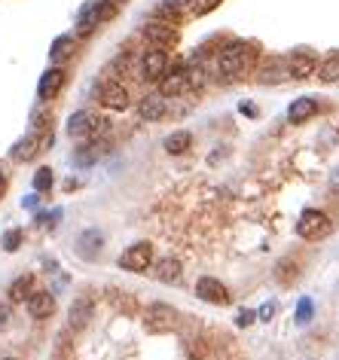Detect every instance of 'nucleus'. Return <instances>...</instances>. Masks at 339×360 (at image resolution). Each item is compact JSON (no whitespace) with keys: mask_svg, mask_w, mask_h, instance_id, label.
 Listing matches in <instances>:
<instances>
[{"mask_svg":"<svg viewBox=\"0 0 339 360\" xmlns=\"http://www.w3.org/2000/svg\"><path fill=\"white\" fill-rule=\"evenodd\" d=\"M330 189H333V193H339V165L333 168V171H330Z\"/></svg>","mask_w":339,"mask_h":360,"instance_id":"obj_32","label":"nucleus"},{"mask_svg":"<svg viewBox=\"0 0 339 360\" xmlns=\"http://www.w3.org/2000/svg\"><path fill=\"white\" fill-rule=\"evenodd\" d=\"M183 3H189V0H165V6H172V10H181Z\"/></svg>","mask_w":339,"mask_h":360,"instance_id":"obj_34","label":"nucleus"},{"mask_svg":"<svg viewBox=\"0 0 339 360\" xmlns=\"http://www.w3.org/2000/svg\"><path fill=\"white\" fill-rule=\"evenodd\" d=\"M150 263H153V244H147V242L132 244V248L119 257V269H125V272H147Z\"/></svg>","mask_w":339,"mask_h":360,"instance_id":"obj_6","label":"nucleus"},{"mask_svg":"<svg viewBox=\"0 0 339 360\" xmlns=\"http://www.w3.org/2000/svg\"><path fill=\"white\" fill-rule=\"evenodd\" d=\"M315 113H318V101L306 95V98H296L291 107H287V119H291L294 125H302V123H309Z\"/></svg>","mask_w":339,"mask_h":360,"instance_id":"obj_15","label":"nucleus"},{"mask_svg":"<svg viewBox=\"0 0 339 360\" xmlns=\"http://www.w3.org/2000/svg\"><path fill=\"white\" fill-rule=\"evenodd\" d=\"M101 104L107 110H125L129 107V92L123 83H104L101 86Z\"/></svg>","mask_w":339,"mask_h":360,"instance_id":"obj_13","label":"nucleus"},{"mask_svg":"<svg viewBox=\"0 0 339 360\" xmlns=\"http://www.w3.org/2000/svg\"><path fill=\"white\" fill-rule=\"evenodd\" d=\"M278 70H281V59H269V61H266V76H263V80H269V83L281 80L285 74H278Z\"/></svg>","mask_w":339,"mask_h":360,"instance_id":"obj_29","label":"nucleus"},{"mask_svg":"<svg viewBox=\"0 0 339 360\" xmlns=\"http://www.w3.org/2000/svg\"><path fill=\"white\" fill-rule=\"evenodd\" d=\"M3 360H12V357H3Z\"/></svg>","mask_w":339,"mask_h":360,"instance_id":"obj_36","label":"nucleus"},{"mask_svg":"<svg viewBox=\"0 0 339 360\" xmlns=\"http://www.w3.org/2000/svg\"><path fill=\"white\" fill-rule=\"evenodd\" d=\"M178 321H181L178 312H174L172 306H165V302H153L144 315L147 333H172V330L178 327Z\"/></svg>","mask_w":339,"mask_h":360,"instance_id":"obj_5","label":"nucleus"},{"mask_svg":"<svg viewBox=\"0 0 339 360\" xmlns=\"http://www.w3.org/2000/svg\"><path fill=\"white\" fill-rule=\"evenodd\" d=\"M189 147H193V135L189 131H172V135L165 138V153H172V156H181V153H187Z\"/></svg>","mask_w":339,"mask_h":360,"instance_id":"obj_21","label":"nucleus"},{"mask_svg":"<svg viewBox=\"0 0 339 360\" xmlns=\"http://www.w3.org/2000/svg\"><path fill=\"white\" fill-rule=\"evenodd\" d=\"M312 315H315V302L309 299V296L296 302V324H300V327H306V324L312 321Z\"/></svg>","mask_w":339,"mask_h":360,"instance_id":"obj_25","label":"nucleus"},{"mask_svg":"<svg viewBox=\"0 0 339 360\" xmlns=\"http://www.w3.org/2000/svg\"><path fill=\"white\" fill-rule=\"evenodd\" d=\"M181 275H183L181 260H174V257H162L159 263H156V278H159V281H165V284H174V281H181Z\"/></svg>","mask_w":339,"mask_h":360,"instance_id":"obj_18","label":"nucleus"},{"mask_svg":"<svg viewBox=\"0 0 339 360\" xmlns=\"http://www.w3.org/2000/svg\"><path fill=\"white\" fill-rule=\"evenodd\" d=\"M101 232L98 229H86L80 235V242H76V253H80L83 260H95L98 257V251H101Z\"/></svg>","mask_w":339,"mask_h":360,"instance_id":"obj_16","label":"nucleus"},{"mask_svg":"<svg viewBox=\"0 0 339 360\" xmlns=\"http://www.w3.org/2000/svg\"><path fill=\"white\" fill-rule=\"evenodd\" d=\"M89 317H92V299H89V296H80V299L70 306V327L83 330L89 324Z\"/></svg>","mask_w":339,"mask_h":360,"instance_id":"obj_19","label":"nucleus"},{"mask_svg":"<svg viewBox=\"0 0 339 360\" xmlns=\"http://www.w3.org/2000/svg\"><path fill=\"white\" fill-rule=\"evenodd\" d=\"M315 67H318V59H315V52H309V49H294L291 59H287V74H291L294 80L312 76Z\"/></svg>","mask_w":339,"mask_h":360,"instance_id":"obj_8","label":"nucleus"},{"mask_svg":"<svg viewBox=\"0 0 339 360\" xmlns=\"http://www.w3.org/2000/svg\"><path fill=\"white\" fill-rule=\"evenodd\" d=\"M19 244H22V232H19V229H10V232L3 235V248L12 253V251H19Z\"/></svg>","mask_w":339,"mask_h":360,"instance_id":"obj_28","label":"nucleus"},{"mask_svg":"<svg viewBox=\"0 0 339 360\" xmlns=\"http://www.w3.org/2000/svg\"><path fill=\"white\" fill-rule=\"evenodd\" d=\"M31 293H34V275H19L10 284V302H28Z\"/></svg>","mask_w":339,"mask_h":360,"instance_id":"obj_20","label":"nucleus"},{"mask_svg":"<svg viewBox=\"0 0 339 360\" xmlns=\"http://www.w3.org/2000/svg\"><path fill=\"white\" fill-rule=\"evenodd\" d=\"M318 76H321L324 83H336V80H339V52L327 55V59L321 61V67H318Z\"/></svg>","mask_w":339,"mask_h":360,"instance_id":"obj_23","label":"nucleus"},{"mask_svg":"<svg viewBox=\"0 0 339 360\" xmlns=\"http://www.w3.org/2000/svg\"><path fill=\"white\" fill-rule=\"evenodd\" d=\"M272 315H275V302H266V306L257 312L260 321H272Z\"/></svg>","mask_w":339,"mask_h":360,"instance_id":"obj_30","label":"nucleus"},{"mask_svg":"<svg viewBox=\"0 0 339 360\" xmlns=\"http://www.w3.org/2000/svg\"><path fill=\"white\" fill-rule=\"evenodd\" d=\"M70 55H74V37H70V34H61V37H55L52 49H49V59H52L55 65H61V61H68Z\"/></svg>","mask_w":339,"mask_h":360,"instance_id":"obj_22","label":"nucleus"},{"mask_svg":"<svg viewBox=\"0 0 339 360\" xmlns=\"http://www.w3.org/2000/svg\"><path fill=\"white\" fill-rule=\"evenodd\" d=\"M165 74H168L165 49H150V52H144V59H141V76H144L147 83H159Z\"/></svg>","mask_w":339,"mask_h":360,"instance_id":"obj_7","label":"nucleus"},{"mask_svg":"<svg viewBox=\"0 0 339 360\" xmlns=\"http://www.w3.org/2000/svg\"><path fill=\"white\" fill-rule=\"evenodd\" d=\"M6 324H10V308H0V327H6Z\"/></svg>","mask_w":339,"mask_h":360,"instance_id":"obj_33","label":"nucleus"},{"mask_svg":"<svg viewBox=\"0 0 339 360\" xmlns=\"http://www.w3.org/2000/svg\"><path fill=\"white\" fill-rule=\"evenodd\" d=\"M189 89V76H187V67H178L172 74H165L159 80V95L162 98H178Z\"/></svg>","mask_w":339,"mask_h":360,"instance_id":"obj_12","label":"nucleus"},{"mask_svg":"<svg viewBox=\"0 0 339 360\" xmlns=\"http://www.w3.org/2000/svg\"><path fill=\"white\" fill-rule=\"evenodd\" d=\"M254 61H257V46L254 43H229L223 49L220 55H217V67H220V74L226 76H238V74H248L254 67Z\"/></svg>","mask_w":339,"mask_h":360,"instance_id":"obj_1","label":"nucleus"},{"mask_svg":"<svg viewBox=\"0 0 339 360\" xmlns=\"http://www.w3.org/2000/svg\"><path fill=\"white\" fill-rule=\"evenodd\" d=\"M113 3H116V0H113Z\"/></svg>","mask_w":339,"mask_h":360,"instance_id":"obj_37","label":"nucleus"},{"mask_svg":"<svg viewBox=\"0 0 339 360\" xmlns=\"http://www.w3.org/2000/svg\"><path fill=\"white\" fill-rule=\"evenodd\" d=\"M254 317H257L254 312H242V315H238V327H251V324H254Z\"/></svg>","mask_w":339,"mask_h":360,"instance_id":"obj_31","label":"nucleus"},{"mask_svg":"<svg viewBox=\"0 0 339 360\" xmlns=\"http://www.w3.org/2000/svg\"><path fill=\"white\" fill-rule=\"evenodd\" d=\"M165 98L162 95H147L144 101H141V116L147 119V123H159L162 116H165Z\"/></svg>","mask_w":339,"mask_h":360,"instance_id":"obj_17","label":"nucleus"},{"mask_svg":"<svg viewBox=\"0 0 339 360\" xmlns=\"http://www.w3.org/2000/svg\"><path fill=\"white\" fill-rule=\"evenodd\" d=\"M104 131H107V119L92 110H80L68 119V135L74 140H95Z\"/></svg>","mask_w":339,"mask_h":360,"instance_id":"obj_3","label":"nucleus"},{"mask_svg":"<svg viewBox=\"0 0 339 360\" xmlns=\"http://www.w3.org/2000/svg\"><path fill=\"white\" fill-rule=\"evenodd\" d=\"M113 16H116V3H113V0H89V3H83L80 12H76V34H80V37H89L98 25L110 22Z\"/></svg>","mask_w":339,"mask_h":360,"instance_id":"obj_2","label":"nucleus"},{"mask_svg":"<svg viewBox=\"0 0 339 360\" xmlns=\"http://www.w3.org/2000/svg\"><path fill=\"white\" fill-rule=\"evenodd\" d=\"M220 3L223 0H189V12H193V16H208V12H214Z\"/></svg>","mask_w":339,"mask_h":360,"instance_id":"obj_26","label":"nucleus"},{"mask_svg":"<svg viewBox=\"0 0 339 360\" xmlns=\"http://www.w3.org/2000/svg\"><path fill=\"white\" fill-rule=\"evenodd\" d=\"M3 187H6V180H3V174H0V193H3Z\"/></svg>","mask_w":339,"mask_h":360,"instance_id":"obj_35","label":"nucleus"},{"mask_svg":"<svg viewBox=\"0 0 339 360\" xmlns=\"http://www.w3.org/2000/svg\"><path fill=\"white\" fill-rule=\"evenodd\" d=\"M104 147H107V144H95V140H89V144L76 153V165H89V162H95L104 153Z\"/></svg>","mask_w":339,"mask_h":360,"instance_id":"obj_24","label":"nucleus"},{"mask_svg":"<svg viewBox=\"0 0 339 360\" xmlns=\"http://www.w3.org/2000/svg\"><path fill=\"white\" fill-rule=\"evenodd\" d=\"M65 70L61 67H49L43 76H40V83H37V98L40 101H52L55 95H59L61 89H65Z\"/></svg>","mask_w":339,"mask_h":360,"instance_id":"obj_10","label":"nucleus"},{"mask_svg":"<svg viewBox=\"0 0 339 360\" xmlns=\"http://www.w3.org/2000/svg\"><path fill=\"white\" fill-rule=\"evenodd\" d=\"M196 296L205 299V302H211V306H226V302H229V290H226L217 278H199V284H196Z\"/></svg>","mask_w":339,"mask_h":360,"instance_id":"obj_11","label":"nucleus"},{"mask_svg":"<svg viewBox=\"0 0 339 360\" xmlns=\"http://www.w3.org/2000/svg\"><path fill=\"white\" fill-rule=\"evenodd\" d=\"M52 168H37V174H34V189L37 193H46L49 187H52Z\"/></svg>","mask_w":339,"mask_h":360,"instance_id":"obj_27","label":"nucleus"},{"mask_svg":"<svg viewBox=\"0 0 339 360\" xmlns=\"http://www.w3.org/2000/svg\"><path fill=\"white\" fill-rule=\"evenodd\" d=\"M327 232H330V217L318 208L302 211V217L296 220V235L306 238V242H318V238H324Z\"/></svg>","mask_w":339,"mask_h":360,"instance_id":"obj_4","label":"nucleus"},{"mask_svg":"<svg viewBox=\"0 0 339 360\" xmlns=\"http://www.w3.org/2000/svg\"><path fill=\"white\" fill-rule=\"evenodd\" d=\"M144 37L153 43V49H172L178 46V31L168 22H150L144 28Z\"/></svg>","mask_w":339,"mask_h":360,"instance_id":"obj_9","label":"nucleus"},{"mask_svg":"<svg viewBox=\"0 0 339 360\" xmlns=\"http://www.w3.org/2000/svg\"><path fill=\"white\" fill-rule=\"evenodd\" d=\"M55 312V296L46 293V290H34L31 296H28V315L37 317V321H43V317H49Z\"/></svg>","mask_w":339,"mask_h":360,"instance_id":"obj_14","label":"nucleus"}]
</instances>
